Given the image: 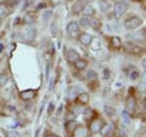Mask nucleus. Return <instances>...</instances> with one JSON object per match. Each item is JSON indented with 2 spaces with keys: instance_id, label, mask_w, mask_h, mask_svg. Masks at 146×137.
I'll return each mask as SVG.
<instances>
[{
  "instance_id": "obj_1",
  "label": "nucleus",
  "mask_w": 146,
  "mask_h": 137,
  "mask_svg": "<svg viewBox=\"0 0 146 137\" xmlns=\"http://www.w3.org/2000/svg\"><path fill=\"white\" fill-rule=\"evenodd\" d=\"M141 24H143V20H141L140 17H138V16L129 17V18H127V20L124 21V27H125V29H128V30H133V29L139 28Z\"/></svg>"
},
{
  "instance_id": "obj_2",
  "label": "nucleus",
  "mask_w": 146,
  "mask_h": 137,
  "mask_svg": "<svg viewBox=\"0 0 146 137\" xmlns=\"http://www.w3.org/2000/svg\"><path fill=\"white\" fill-rule=\"evenodd\" d=\"M127 11V4L125 3H117L115 7H113V12L117 18H121Z\"/></svg>"
},
{
  "instance_id": "obj_3",
  "label": "nucleus",
  "mask_w": 146,
  "mask_h": 137,
  "mask_svg": "<svg viewBox=\"0 0 146 137\" xmlns=\"http://www.w3.org/2000/svg\"><path fill=\"white\" fill-rule=\"evenodd\" d=\"M124 50L127 52H129L131 55H141L143 53V49H141L140 46H138V45H135L133 43H127L124 45Z\"/></svg>"
},
{
  "instance_id": "obj_4",
  "label": "nucleus",
  "mask_w": 146,
  "mask_h": 137,
  "mask_svg": "<svg viewBox=\"0 0 146 137\" xmlns=\"http://www.w3.org/2000/svg\"><path fill=\"white\" fill-rule=\"evenodd\" d=\"M104 126V121L101 119H93L90 123V131L93 132V134H98L101 130V127Z\"/></svg>"
},
{
  "instance_id": "obj_5",
  "label": "nucleus",
  "mask_w": 146,
  "mask_h": 137,
  "mask_svg": "<svg viewBox=\"0 0 146 137\" xmlns=\"http://www.w3.org/2000/svg\"><path fill=\"white\" fill-rule=\"evenodd\" d=\"M135 108H136V101L133 96H130V97L127 98V102H125V112L131 114V113H134Z\"/></svg>"
},
{
  "instance_id": "obj_6",
  "label": "nucleus",
  "mask_w": 146,
  "mask_h": 137,
  "mask_svg": "<svg viewBox=\"0 0 146 137\" xmlns=\"http://www.w3.org/2000/svg\"><path fill=\"white\" fill-rule=\"evenodd\" d=\"M67 33L70 36H77L79 33V26L77 22H71L67 26Z\"/></svg>"
},
{
  "instance_id": "obj_7",
  "label": "nucleus",
  "mask_w": 146,
  "mask_h": 137,
  "mask_svg": "<svg viewBox=\"0 0 146 137\" xmlns=\"http://www.w3.org/2000/svg\"><path fill=\"white\" fill-rule=\"evenodd\" d=\"M35 35H36L35 28H33V27H29V28L25 32V34H23V40H25V41H27V43H31L32 40H34Z\"/></svg>"
},
{
  "instance_id": "obj_8",
  "label": "nucleus",
  "mask_w": 146,
  "mask_h": 137,
  "mask_svg": "<svg viewBox=\"0 0 146 137\" xmlns=\"http://www.w3.org/2000/svg\"><path fill=\"white\" fill-rule=\"evenodd\" d=\"M66 58H67V61L68 62H71V63H74V62H77L80 58V56H79V53L76 51V50H73V49H71V50H68L67 51V53H66Z\"/></svg>"
},
{
  "instance_id": "obj_9",
  "label": "nucleus",
  "mask_w": 146,
  "mask_h": 137,
  "mask_svg": "<svg viewBox=\"0 0 146 137\" xmlns=\"http://www.w3.org/2000/svg\"><path fill=\"white\" fill-rule=\"evenodd\" d=\"M20 97L23 99V101H31L35 97V91L34 90H25L20 92Z\"/></svg>"
},
{
  "instance_id": "obj_10",
  "label": "nucleus",
  "mask_w": 146,
  "mask_h": 137,
  "mask_svg": "<svg viewBox=\"0 0 146 137\" xmlns=\"http://www.w3.org/2000/svg\"><path fill=\"white\" fill-rule=\"evenodd\" d=\"M93 40H94L93 35H90L88 33H83L79 36V41L82 45H84V46H89V45L93 43Z\"/></svg>"
},
{
  "instance_id": "obj_11",
  "label": "nucleus",
  "mask_w": 146,
  "mask_h": 137,
  "mask_svg": "<svg viewBox=\"0 0 146 137\" xmlns=\"http://www.w3.org/2000/svg\"><path fill=\"white\" fill-rule=\"evenodd\" d=\"M113 130H115V127H113V125L111 124H106L105 126L101 127V130H100V132L104 135V136H110L113 132Z\"/></svg>"
},
{
  "instance_id": "obj_12",
  "label": "nucleus",
  "mask_w": 146,
  "mask_h": 137,
  "mask_svg": "<svg viewBox=\"0 0 146 137\" xmlns=\"http://www.w3.org/2000/svg\"><path fill=\"white\" fill-rule=\"evenodd\" d=\"M73 134H74L76 137H86V130L83 126H77L74 131H73Z\"/></svg>"
},
{
  "instance_id": "obj_13",
  "label": "nucleus",
  "mask_w": 146,
  "mask_h": 137,
  "mask_svg": "<svg viewBox=\"0 0 146 137\" xmlns=\"http://www.w3.org/2000/svg\"><path fill=\"white\" fill-rule=\"evenodd\" d=\"M77 101H78L80 104H86L89 102V95L86 92H80L78 96H77Z\"/></svg>"
},
{
  "instance_id": "obj_14",
  "label": "nucleus",
  "mask_w": 146,
  "mask_h": 137,
  "mask_svg": "<svg viewBox=\"0 0 146 137\" xmlns=\"http://www.w3.org/2000/svg\"><path fill=\"white\" fill-rule=\"evenodd\" d=\"M83 13H84V16L86 17H89V16H94L95 15V9L93 6H90V5H85L83 6Z\"/></svg>"
},
{
  "instance_id": "obj_15",
  "label": "nucleus",
  "mask_w": 146,
  "mask_h": 137,
  "mask_svg": "<svg viewBox=\"0 0 146 137\" xmlns=\"http://www.w3.org/2000/svg\"><path fill=\"white\" fill-rule=\"evenodd\" d=\"M111 45L113 49H119L122 47V40L118 36H112L111 38Z\"/></svg>"
},
{
  "instance_id": "obj_16",
  "label": "nucleus",
  "mask_w": 146,
  "mask_h": 137,
  "mask_svg": "<svg viewBox=\"0 0 146 137\" xmlns=\"http://www.w3.org/2000/svg\"><path fill=\"white\" fill-rule=\"evenodd\" d=\"M90 26L93 27V29L99 30L100 28H101L102 23H101V21H100L99 18H93V20H90Z\"/></svg>"
},
{
  "instance_id": "obj_17",
  "label": "nucleus",
  "mask_w": 146,
  "mask_h": 137,
  "mask_svg": "<svg viewBox=\"0 0 146 137\" xmlns=\"http://www.w3.org/2000/svg\"><path fill=\"white\" fill-rule=\"evenodd\" d=\"M83 3L82 1H78V3H76L74 5H73V7H72V12L74 13V15H77V13H79L82 10H83Z\"/></svg>"
},
{
  "instance_id": "obj_18",
  "label": "nucleus",
  "mask_w": 146,
  "mask_h": 137,
  "mask_svg": "<svg viewBox=\"0 0 146 137\" xmlns=\"http://www.w3.org/2000/svg\"><path fill=\"white\" fill-rule=\"evenodd\" d=\"M23 21H25L26 24H32L35 21V17L32 15V13H26L25 17H23Z\"/></svg>"
},
{
  "instance_id": "obj_19",
  "label": "nucleus",
  "mask_w": 146,
  "mask_h": 137,
  "mask_svg": "<svg viewBox=\"0 0 146 137\" xmlns=\"http://www.w3.org/2000/svg\"><path fill=\"white\" fill-rule=\"evenodd\" d=\"M77 126H78V125H77V123H76V121H73V120H72V121H68L67 124H66V131H68V132H73Z\"/></svg>"
},
{
  "instance_id": "obj_20",
  "label": "nucleus",
  "mask_w": 146,
  "mask_h": 137,
  "mask_svg": "<svg viewBox=\"0 0 146 137\" xmlns=\"http://www.w3.org/2000/svg\"><path fill=\"white\" fill-rule=\"evenodd\" d=\"M9 15L7 6L5 4H0V17H6Z\"/></svg>"
},
{
  "instance_id": "obj_21",
  "label": "nucleus",
  "mask_w": 146,
  "mask_h": 137,
  "mask_svg": "<svg viewBox=\"0 0 146 137\" xmlns=\"http://www.w3.org/2000/svg\"><path fill=\"white\" fill-rule=\"evenodd\" d=\"M74 65H76V68H77V69H84V68L86 67V61H84V60H80V58H79V60L78 61H77V62H74Z\"/></svg>"
},
{
  "instance_id": "obj_22",
  "label": "nucleus",
  "mask_w": 146,
  "mask_h": 137,
  "mask_svg": "<svg viewBox=\"0 0 146 137\" xmlns=\"http://www.w3.org/2000/svg\"><path fill=\"white\" fill-rule=\"evenodd\" d=\"M52 15H54L52 10H45V11H44V13H43V16H42V17H43V21H45V22L49 21L50 18L52 17Z\"/></svg>"
},
{
  "instance_id": "obj_23",
  "label": "nucleus",
  "mask_w": 146,
  "mask_h": 137,
  "mask_svg": "<svg viewBox=\"0 0 146 137\" xmlns=\"http://www.w3.org/2000/svg\"><path fill=\"white\" fill-rule=\"evenodd\" d=\"M77 92H78V88H77V86H72L70 89V95H68L70 99H74L77 96Z\"/></svg>"
},
{
  "instance_id": "obj_24",
  "label": "nucleus",
  "mask_w": 146,
  "mask_h": 137,
  "mask_svg": "<svg viewBox=\"0 0 146 137\" xmlns=\"http://www.w3.org/2000/svg\"><path fill=\"white\" fill-rule=\"evenodd\" d=\"M78 26H82V27H88V26H90V20L86 16H84V17H82L80 20H79V24Z\"/></svg>"
},
{
  "instance_id": "obj_25",
  "label": "nucleus",
  "mask_w": 146,
  "mask_h": 137,
  "mask_svg": "<svg viewBox=\"0 0 146 137\" xmlns=\"http://www.w3.org/2000/svg\"><path fill=\"white\" fill-rule=\"evenodd\" d=\"M9 80V76L6 73H3V74H0V86H5L6 83Z\"/></svg>"
},
{
  "instance_id": "obj_26",
  "label": "nucleus",
  "mask_w": 146,
  "mask_h": 137,
  "mask_svg": "<svg viewBox=\"0 0 146 137\" xmlns=\"http://www.w3.org/2000/svg\"><path fill=\"white\" fill-rule=\"evenodd\" d=\"M140 76V73L136 70V69H131V72L129 73V78H130V80H136Z\"/></svg>"
},
{
  "instance_id": "obj_27",
  "label": "nucleus",
  "mask_w": 146,
  "mask_h": 137,
  "mask_svg": "<svg viewBox=\"0 0 146 137\" xmlns=\"http://www.w3.org/2000/svg\"><path fill=\"white\" fill-rule=\"evenodd\" d=\"M86 78L88 79H90V80H96V78H98V73L95 72V70H89L88 72V74H86Z\"/></svg>"
},
{
  "instance_id": "obj_28",
  "label": "nucleus",
  "mask_w": 146,
  "mask_h": 137,
  "mask_svg": "<svg viewBox=\"0 0 146 137\" xmlns=\"http://www.w3.org/2000/svg\"><path fill=\"white\" fill-rule=\"evenodd\" d=\"M122 119L124 121V124H129L130 123V117H129V113H127L125 111L122 113Z\"/></svg>"
},
{
  "instance_id": "obj_29",
  "label": "nucleus",
  "mask_w": 146,
  "mask_h": 137,
  "mask_svg": "<svg viewBox=\"0 0 146 137\" xmlns=\"http://www.w3.org/2000/svg\"><path fill=\"white\" fill-rule=\"evenodd\" d=\"M105 112H106L108 115H113V114L116 113V109L113 108V107H111V106H105Z\"/></svg>"
},
{
  "instance_id": "obj_30",
  "label": "nucleus",
  "mask_w": 146,
  "mask_h": 137,
  "mask_svg": "<svg viewBox=\"0 0 146 137\" xmlns=\"http://www.w3.org/2000/svg\"><path fill=\"white\" fill-rule=\"evenodd\" d=\"M6 137H21V135L16 131H6Z\"/></svg>"
},
{
  "instance_id": "obj_31",
  "label": "nucleus",
  "mask_w": 146,
  "mask_h": 137,
  "mask_svg": "<svg viewBox=\"0 0 146 137\" xmlns=\"http://www.w3.org/2000/svg\"><path fill=\"white\" fill-rule=\"evenodd\" d=\"M110 75H111V73H110V69L108 68H105L104 69V80H108L110 79Z\"/></svg>"
},
{
  "instance_id": "obj_32",
  "label": "nucleus",
  "mask_w": 146,
  "mask_h": 137,
  "mask_svg": "<svg viewBox=\"0 0 146 137\" xmlns=\"http://www.w3.org/2000/svg\"><path fill=\"white\" fill-rule=\"evenodd\" d=\"M93 114H94V112L91 111V109H85V118H86V119L93 118Z\"/></svg>"
},
{
  "instance_id": "obj_33",
  "label": "nucleus",
  "mask_w": 146,
  "mask_h": 137,
  "mask_svg": "<svg viewBox=\"0 0 146 137\" xmlns=\"http://www.w3.org/2000/svg\"><path fill=\"white\" fill-rule=\"evenodd\" d=\"M54 109H55L54 103H52V102H50V103H49V108H48V113H49V114H51Z\"/></svg>"
},
{
  "instance_id": "obj_34",
  "label": "nucleus",
  "mask_w": 146,
  "mask_h": 137,
  "mask_svg": "<svg viewBox=\"0 0 146 137\" xmlns=\"http://www.w3.org/2000/svg\"><path fill=\"white\" fill-rule=\"evenodd\" d=\"M100 6H101V9H102L104 11H105V9L108 7V5H107V4H105V3H100Z\"/></svg>"
},
{
  "instance_id": "obj_35",
  "label": "nucleus",
  "mask_w": 146,
  "mask_h": 137,
  "mask_svg": "<svg viewBox=\"0 0 146 137\" xmlns=\"http://www.w3.org/2000/svg\"><path fill=\"white\" fill-rule=\"evenodd\" d=\"M136 36H138V34H135V35H129L128 38H136ZM139 38H140V40H144L145 36H139ZM138 40H139V39H138Z\"/></svg>"
},
{
  "instance_id": "obj_36",
  "label": "nucleus",
  "mask_w": 146,
  "mask_h": 137,
  "mask_svg": "<svg viewBox=\"0 0 146 137\" xmlns=\"http://www.w3.org/2000/svg\"><path fill=\"white\" fill-rule=\"evenodd\" d=\"M80 1L83 3V4H89V3H93L94 0H80Z\"/></svg>"
},
{
  "instance_id": "obj_37",
  "label": "nucleus",
  "mask_w": 146,
  "mask_h": 137,
  "mask_svg": "<svg viewBox=\"0 0 146 137\" xmlns=\"http://www.w3.org/2000/svg\"><path fill=\"white\" fill-rule=\"evenodd\" d=\"M3 50H4V45L0 44V52H3Z\"/></svg>"
},
{
  "instance_id": "obj_38",
  "label": "nucleus",
  "mask_w": 146,
  "mask_h": 137,
  "mask_svg": "<svg viewBox=\"0 0 146 137\" xmlns=\"http://www.w3.org/2000/svg\"><path fill=\"white\" fill-rule=\"evenodd\" d=\"M145 66H146V61H145V60H143V67L145 68Z\"/></svg>"
},
{
  "instance_id": "obj_39",
  "label": "nucleus",
  "mask_w": 146,
  "mask_h": 137,
  "mask_svg": "<svg viewBox=\"0 0 146 137\" xmlns=\"http://www.w3.org/2000/svg\"><path fill=\"white\" fill-rule=\"evenodd\" d=\"M48 137H58V136L57 135H49Z\"/></svg>"
},
{
  "instance_id": "obj_40",
  "label": "nucleus",
  "mask_w": 146,
  "mask_h": 137,
  "mask_svg": "<svg viewBox=\"0 0 146 137\" xmlns=\"http://www.w3.org/2000/svg\"><path fill=\"white\" fill-rule=\"evenodd\" d=\"M89 137H94V136H89Z\"/></svg>"
}]
</instances>
